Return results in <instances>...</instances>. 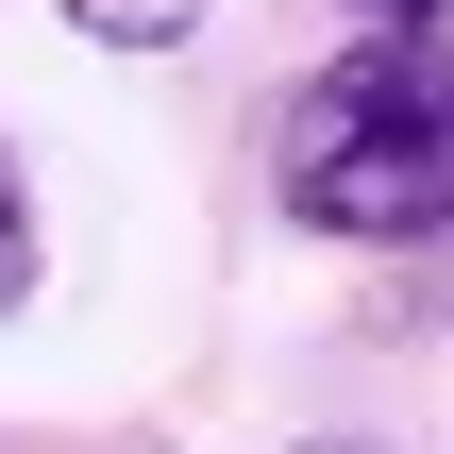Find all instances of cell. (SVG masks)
I'll use <instances>...</instances> for the list:
<instances>
[{
	"instance_id": "6da1fadb",
	"label": "cell",
	"mask_w": 454,
	"mask_h": 454,
	"mask_svg": "<svg viewBox=\"0 0 454 454\" xmlns=\"http://www.w3.org/2000/svg\"><path fill=\"white\" fill-rule=\"evenodd\" d=\"M270 168H286V219L303 236H438L454 219V67L421 34H371L337 51L320 84H286L270 118Z\"/></svg>"
},
{
	"instance_id": "7a4b0ae2",
	"label": "cell",
	"mask_w": 454,
	"mask_h": 454,
	"mask_svg": "<svg viewBox=\"0 0 454 454\" xmlns=\"http://www.w3.org/2000/svg\"><path fill=\"white\" fill-rule=\"evenodd\" d=\"M67 34H101V51H185L202 34V0H51Z\"/></svg>"
},
{
	"instance_id": "3957f363",
	"label": "cell",
	"mask_w": 454,
	"mask_h": 454,
	"mask_svg": "<svg viewBox=\"0 0 454 454\" xmlns=\"http://www.w3.org/2000/svg\"><path fill=\"white\" fill-rule=\"evenodd\" d=\"M34 286V185H17V152H0V303Z\"/></svg>"
},
{
	"instance_id": "277c9868",
	"label": "cell",
	"mask_w": 454,
	"mask_h": 454,
	"mask_svg": "<svg viewBox=\"0 0 454 454\" xmlns=\"http://www.w3.org/2000/svg\"><path fill=\"white\" fill-rule=\"evenodd\" d=\"M303 454H371V438H303Z\"/></svg>"
},
{
	"instance_id": "5b68a950",
	"label": "cell",
	"mask_w": 454,
	"mask_h": 454,
	"mask_svg": "<svg viewBox=\"0 0 454 454\" xmlns=\"http://www.w3.org/2000/svg\"><path fill=\"white\" fill-rule=\"evenodd\" d=\"M387 17H438V0H387Z\"/></svg>"
}]
</instances>
